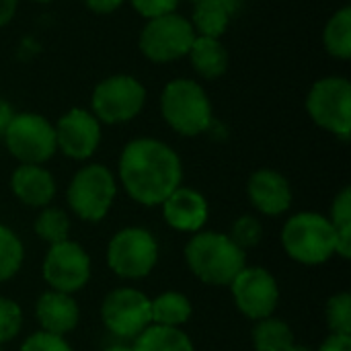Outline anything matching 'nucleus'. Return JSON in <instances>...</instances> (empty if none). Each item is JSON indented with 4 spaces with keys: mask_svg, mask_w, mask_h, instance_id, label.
Wrapping results in <instances>:
<instances>
[{
    "mask_svg": "<svg viewBox=\"0 0 351 351\" xmlns=\"http://www.w3.org/2000/svg\"><path fill=\"white\" fill-rule=\"evenodd\" d=\"M117 173L134 202L154 208L181 185L183 162L169 144L156 138H136L123 146Z\"/></svg>",
    "mask_w": 351,
    "mask_h": 351,
    "instance_id": "1",
    "label": "nucleus"
},
{
    "mask_svg": "<svg viewBox=\"0 0 351 351\" xmlns=\"http://www.w3.org/2000/svg\"><path fill=\"white\" fill-rule=\"evenodd\" d=\"M189 271L208 286H228L247 265V253L228 234L214 230L195 232L185 245Z\"/></svg>",
    "mask_w": 351,
    "mask_h": 351,
    "instance_id": "2",
    "label": "nucleus"
},
{
    "mask_svg": "<svg viewBox=\"0 0 351 351\" xmlns=\"http://www.w3.org/2000/svg\"><path fill=\"white\" fill-rule=\"evenodd\" d=\"M160 113L173 132L195 138L210 130L214 111L212 101L199 82L175 78L160 93Z\"/></svg>",
    "mask_w": 351,
    "mask_h": 351,
    "instance_id": "3",
    "label": "nucleus"
},
{
    "mask_svg": "<svg viewBox=\"0 0 351 351\" xmlns=\"http://www.w3.org/2000/svg\"><path fill=\"white\" fill-rule=\"evenodd\" d=\"M280 239L286 255L302 265H323L337 253V232L329 218L317 212L290 216Z\"/></svg>",
    "mask_w": 351,
    "mask_h": 351,
    "instance_id": "4",
    "label": "nucleus"
},
{
    "mask_svg": "<svg viewBox=\"0 0 351 351\" xmlns=\"http://www.w3.org/2000/svg\"><path fill=\"white\" fill-rule=\"evenodd\" d=\"M117 195V181L105 165L90 162L74 173L66 199L74 216L84 222H101Z\"/></svg>",
    "mask_w": 351,
    "mask_h": 351,
    "instance_id": "5",
    "label": "nucleus"
},
{
    "mask_svg": "<svg viewBox=\"0 0 351 351\" xmlns=\"http://www.w3.org/2000/svg\"><path fill=\"white\" fill-rule=\"evenodd\" d=\"M146 86L132 74H113L101 80L90 97V113L105 125L128 123L142 113Z\"/></svg>",
    "mask_w": 351,
    "mask_h": 351,
    "instance_id": "6",
    "label": "nucleus"
},
{
    "mask_svg": "<svg viewBox=\"0 0 351 351\" xmlns=\"http://www.w3.org/2000/svg\"><path fill=\"white\" fill-rule=\"evenodd\" d=\"M158 263V243L146 228L128 226L107 245V265L121 280H142Z\"/></svg>",
    "mask_w": 351,
    "mask_h": 351,
    "instance_id": "7",
    "label": "nucleus"
},
{
    "mask_svg": "<svg viewBox=\"0 0 351 351\" xmlns=\"http://www.w3.org/2000/svg\"><path fill=\"white\" fill-rule=\"evenodd\" d=\"M306 113L325 132L348 140L351 134V84L343 76L319 78L306 95Z\"/></svg>",
    "mask_w": 351,
    "mask_h": 351,
    "instance_id": "8",
    "label": "nucleus"
},
{
    "mask_svg": "<svg viewBox=\"0 0 351 351\" xmlns=\"http://www.w3.org/2000/svg\"><path fill=\"white\" fill-rule=\"evenodd\" d=\"M2 140L6 150L21 165H43L58 150L53 123L47 117L31 111L14 113Z\"/></svg>",
    "mask_w": 351,
    "mask_h": 351,
    "instance_id": "9",
    "label": "nucleus"
},
{
    "mask_svg": "<svg viewBox=\"0 0 351 351\" xmlns=\"http://www.w3.org/2000/svg\"><path fill=\"white\" fill-rule=\"evenodd\" d=\"M193 39H195V31L189 19L171 12L146 21L138 45L146 60L154 64H169L185 58L191 49Z\"/></svg>",
    "mask_w": 351,
    "mask_h": 351,
    "instance_id": "10",
    "label": "nucleus"
},
{
    "mask_svg": "<svg viewBox=\"0 0 351 351\" xmlns=\"http://www.w3.org/2000/svg\"><path fill=\"white\" fill-rule=\"evenodd\" d=\"M41 274L49 290L74 294L88 284L93 265L84 247L68 239V241L49 245V251L45 253V259H43Z\"/></svg>",
    "mask_w": 351,
    "mask_h": 351,
    "instance_id": "11",
    "label": "nucleus"
},
{
    "mask_svg": "<svg viewBox=\"0 0 351 351\" xmlns=\"http://www.w3.org/2000/svg\"><path fill=\"white\" fill-rule=\"evenodd\" d=\"M103 325L121 339H136L152 325L150 298L136 288H115L101 304Z\"/></svg>",
    "mask_w": 351,
    "mask_h": 351,
    "instance_id": "12",
    "label": "nucleus"
},
{
    "mask_svg": "<svg viewBox=\"0 0 351 351\" xmlns=\"http://www.w3.org/2000/svg\"><path fill=\"white\" fill-rule=\"evenodd\" d=\"M234 306L251 321L274 317L280 302V286L276 278L259 265H245V269L228 284Z\"/></svg>",
    "mask_w": 351,
    "mask_h": 351,
    "instance_id": "13",
    "label": "nucleus"
},
{
    "mask_svg": "<svg viewBox=\"0 0 351 351\" xmlns=\"http://www.w3.org/2000/svg\"><path fill=\"white\" fill-rule=\"evenodd\" d=\"M53 130L58 150L72 160H88L101 144V121L82 107L66 111Z\"/></svg>",
    "mask_w": 351,
    "mask_h": 351,
    "instance_id": "14",
    "label": "nucleus"
},
{
    "mask_svg": "<svg viewBox=\"0 0 351 351\" xmlns=\"http://www.w3.org/2000/svg\"><path fill=\"white\" fill-rule=\"evenodd\" d=\"M251 206L263 216H282L292 206L290 181L276 169H259L247 181Z\"/></svg>",
    "mask_w": 351,
    "mask_h": 351,
    "instance_id": "15",
    "label": "nucleus"
},
{
    "mask_svg": "<svg viewBox=\"0 0 351 351\" xmlns=\"http://www.w3.org/2000/svg\"><path fill=\"white\" fill-rule=\"evenodd\" d=\"M165 222L179 232H199L210 216V206L204 193L193 187L179 185L162 204Z\"/></svg>",
    "mask_w": 351,
    "mask_h": 351,
    "instance_id": "16",
    "label": "nucleus"
},
{
    "mask_svg": "<svg viewBox=\"0 0 351 351\" xmlns=\"http://www.w3.org/2000/svg\"><path fill=\"white\" fill-rule=\"evenodd\" d=\"M35 319L41 331L51 335H68L80 323V308L72 294L47 290L35 302Z\"/></svg>",
    "mask_w": 351,
    "mask_h": 351,
    "instance_id": "17",
    "label": "nucleus"
},
{
    "mask_svg": "<svg viewBox=\"0 0 351 351\" xmlns=\"http://www.w3.org/2000/svg\"><path fill=\"white\" fill-rule=\"evenodd\" d=\"M14 197L29 208H47L56 197V179L43 165H19L10 177Z\"/></svg>",
    "mask_w": 351,
    "mask_h": 351,
    "instance_id": "18",
    "label": "nucleus"
},
{
    "mask_svg": "<svg viewBox=\"0 0 351 351\" xmlns=\"http://www.w3.org/2000/svg\"><path fill=\"white\" fill-rule=\"evenodd\" d=\"M237 8L239 0H199L195 2L193 16L189 23L195 35L220 39L226 33Z\"/></svg>",
    "mask_w": 351,
    "mask_h": 351,
    "instance_id": "19",
    "label": "nucleus"
},
{
    "mask_svg": "<svg viewBox=\"0 0 351 351\" xmlns=\"http://www.w3.org/2000/svg\"><path fill=\"white\" fill-rule=\"evenodd\" d=\"M187 56L191 60L193 70L206 80L220 78L228 70V51L224 43L216 37L195 35Z\"/></svg>",
    "mask_w": 351,
    "mask_h": 351,
    "instance_id": "20",
    "label": "nucleus"
},
{
    "mask_svg": "<svg viewBox=\"0 0 351 351\" xmlns=\"http://www.w3.org/2000/svg\"><path fill=\"white\" fill-rule=\"evenodd\" d=\"M134 351H195L193 341L179 327L150 325L136 339Z\"/></svg>",
    "mask_w": 351,
    "mask_h": 351,
    "instance_id": "21",
    "label": "nucleus"
},
{
    "mask_svg": "<svg viewBox=\"0 0 351 351\" xmlns=\"http://www.w3.org/2000/svg\"><path fill=\"white\" fill-rule=\"evenodd\" d=\"M191 300L181 292H162L150 300L152 325L162 327H181L191 319Z\"/></svg>",
    "mask_w": 351,
    "mask_h": 351,
    "instance_id": "22",
    "label": "nucleus"
},
{
    "mask_svg": "<svg viewBox=\"0 0 351 351\" xmlns=\"http://www.w3.org/2000/svg\"><path fill=\"white\" fill-rule=\"evenodd\" d=\"M323 45L329 56L337 60L351 58V6L335 10L325 29H323Z\"/></svg>",
    "mask_w": 351,
    "mask_h": 351,
    "instance_id": "23",
    "label": "nucleus"
},
{
    "mask_svg": "<svg viewBox=\"0 0 351 351\" xmlns=\"http://www.w3.org/2000/svg\"><path fill=\"white\" fill-rule=\"evenodd\" d=\"M251 341L255 351H288L294 343V331L288 323L276 317H267L257 321Z\"/></svg>",
    "mask_w": 351,
    "mask_h": 351,
    "instance_id": "24",
    "label": "nucleus"
},
{
    "mask_svg": "<svg viewBox=\"0 0 351 351\" xmlns=\"http://www.w3.org/2000/svg\"><path fill=\"white\" fill-rule=\"evenodd\" d=\"M329 222L333 224L337 232V253L341 259L351 257V187H343L333 204H331V216Z\"/></svg>",
    "mask_w": 351,
    "mask_h": 351,
    "instance_id": "25",
    "label": "nucleus"
},
{
    "mask_svg": "<svg viewBox=\"0 0 351 351\" xmlns=\"http://www.w3.org/2000/svg\"><path fill=\"white\" fill-rule=\"evenodd\" d=\"M33 230L47 245H56V243L68 241V234H70V218L60 208L47 206V208H41L39 216L35 218Z\"/></svg>",
    "mask_w": 351,
    "mask_h": 351,
    "instance_id": "26",
    "label": "nucleus"
},
{
    "mask_svg": "<svg viewBox=\"0 0 351 351\" xmlns=\"http://www.w3.org/2000/svg\"><path fill=\"white\" fill-rule=\"evenodd\" d=\"M25 261V247L14 230L0 224V284L12 280Z\"/></svg>",
    "mask_w": 351,
    "mask_h": 351,
    "instance_id": "27",
    "label": "nucleus"
},
{
    "mask_svg": "<svg viewBox=\"0 0 351 351\" xmlns=\"http://www.w3.org/2000/svg\"><path fill=\"white\" fill-rule=\"evenodd\" d=\"M325 319L331 333L337 335H351V294L339 292L327 300Z\"/></svg>",
    "mask_w": 351,
    "mask_h": 351,
    "instance_id": "28",
    "label": "nucleus"
},
{
    "mask_svg": "<svg viewBox=\"0 0 351 351\" xmlns=\"http://www.w3.org/2000/svg\"><path fill=\"white\" fill-rule=\"evenodd\" d=\"M228 237L232 239V243L237 247H241L243 251H247V249H253V247H257L261 243V239H263V226H261V222H259L257 216L245 214L239 220H234Z\"/></svg>",
    "mask_w": 351,
    "mask_h": 351,
    "instance_id": "29",
    "label": "nucleus"
},
{
    "mask_svg": "<svg viewBox=\"0 0 351 351\" xmlns=\"http://www.w3.org/2000/svg\"><path fill=\"white\" fill-rule=\"evenodd\" d=\"M23 329V311L21 306L10 300L0 296V346L12 341Z\"/></svg>",
    "mask_w": 351,
    "mask_h": 351,
    "instance_id": "30",
    "label": "nucleus"
},
{
    "mask_svg": "<svg viewBox=\"0 0 351 351\" xmlns=\"http://www.w3.org/2000/svg\"><path fill=\"white\" fill-rule=\"evenodd\" d=\"M19 351H74L62 335H51L45 331L31 333Z\"/></svg>",
    "mask_w": 351,
    "mask_h": 351,
    "instance_id": "31",
    "label": "nucleus"
},
{
    "mask_svg": "<svg viewBox=\"0 0 351 351\" xmlns=\"http://www.w3.org/2000/svg\"><path fill=\"white\" fill-rule=\"evenodd\" d=\"M130 4L140 16L150 21V19H156L162 14L177 12L179 0H130Z\"/></svg>",
    "mask_w": 351,
    "mask_h": 351,
    "instance_id": "32",
    "label": "nucleus"
},
{
    "mask_svg": "<svg viewBox=\"0 0 351 351\" xmlns=\"http://www.w3.org/2000/svg\"><path fill=\"white\" fill-rule=\"evenodd\" d=\"M125 0H84L86 8L95 14H111L123 6Z\"/></svg>",
    "mask_w": 351,
    "mask_h": 351,
    "instance_id": "33",
    "label": "nucleus"
},
{
    "mask_svg": "<svg viewBox=\"0 0 351 351\" xmlns=\"http://www.w3.org/2000/svg\"><path fill=\"white\" fill-rule=\"evenodd\" d=\"M319 351H351V335H337L331 333L323 343Z\"/></svg>",
    "mask_w": 351,
    "mask_h": 351,
    "instance_id": "34",
    "label": "nucleus"
},
{
    "mask_svg": "<svg viewBox=\"0 0 351 351\" xmlns=\"http://www.w3.org/2000/svg\"><path fill=\"white\" fill-rule=\"evenodd\" d=\"M12 117H14L12 105H10L6 99H0V138L4 136V132H6V128L10 125Z\"/></svg>",
    "mask_w": 351,
    "mask_h": 351,
    "instance_id": "35",
    "label": "nucleus"
},
{
    "mask_svg": "<svg viewBox=\"0 0 351 351\" xmlns=\"http://www.w3.org/2000/svg\"><path fill=\"white\" fill-rule=\"evenodd\" d=\"M19 0H0V27L8 25L16 12Z\"/></svg>",
    "mask_w": 351,
    "mask_h": 351,
    "instance_id": "36",
    "label": "nucleus"
},
{
    "mask_svg": "<svg viewBox=\"0 0 351 351\" xmlns=\"http://www.w3.org/2000/svg\"><path fill=\"white\" fill-rule=\"evenodd\" d=\"M103 351H134L130 346H111V348H107V350Z\"/></svg>",
    "mask_w": 351,
    "mask_h": 351,
    "instance_id": "37",
    "label": "nucleus"
},
{
    "mask_svg": "<svg viewBox=\"0 0 351 351\" xmlns=\"http://www.w3.org/2000/svg\"><path fill=\"white\" fill-rule=\"evenodd\" d=\"M288 351H313L311 348H302V346H292Z\"/></svg>",
    "mask_w": 351,
    "mask_h": 351,
    "instance_id": "38",
    "label": "nucleus"
},
{
    "mask_svg": "<svg viewBox=\"0 0 351 351\" xmlns=\"http://www.w3.org/2000/svg\"><path fill=\"white\" fill-rule=\"evenodd\" d=\"M31 2H41V4H45V2H51V0H31Z\"/></svg>",
    "mask_w": 351,
    "mask_h": 351,
    "instance_id": "39",
    "label": "nucleus"
},
{
    "mask_svg": "<svg viewBox=\"0 0 351 351\" xmlns=\"http://www.w3.org/2000/svg\"><path fill=\"white\" fill-rule=\"evenodd\" d=\"M189 2H193V4H195V2H199V0H189Z\"/></svg>",
    "mask_w": 351,
    "mask_h": 351,
    "instance_id": "40",
    "label": "nucleus"
},
{
    "mask_svg": "<svg viewBox=\"0 0 351 351\" xmlns=\"http://www.w3.org/2000/svg\"><path fill=\"white\" fill-rule=\"evenodd\" d=\"M0 351H2V348H0Z\"/></svg>",
    "mask_w": 351,
    "mask_h": 351,
    "instance_id": "41",
    "label": "nucleus"
}]
</instances>
